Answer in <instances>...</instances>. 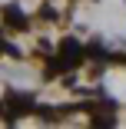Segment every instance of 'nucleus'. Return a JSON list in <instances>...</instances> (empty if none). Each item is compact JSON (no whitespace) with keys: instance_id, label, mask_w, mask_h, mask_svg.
Wrapping results in <instances>:
<instances>
[{"instance_id":"f257e3e1","label":"nucleus","mask_w":126,"mask_h":129,"mask_svg":"<svg viewBox=\"0 0 126 129\" xmlns=\"http://www.w3.org/2000/svg\"><path fill=\"white\" fill-rule=\"evenodd\" d=\"M80 60H83V46L77 43V40H66L63 46H60V53L46 63V73H60V70H77L80 66Z\"/></svg>"},{"instance_id":"f03ea898","label":"nucleus","mask_w":126,"mask_h":129,"mask_svg":"<svg viewBox=\"0 0 126 129\" xmlns=\"http://www.w3.org/2000/svg\"><path fill=\"white\" fill-rule=\"evenodd\" d=\"M23 113H33V99L30 96H10L7 99V119L23 116Z\"/></svg>"},{"instance_id":"7ed1b4c3","label":"nucleus","mask_w":126,"mask_h":129,"mask_svg":"<svg viewBox=\"0 0 126 129\" xmlns=\"http://www.w3.org/2000/svg\"><path fill=\"white\" fill-rule=\"evenodd\" d=\"M4 20L10 23V27H27V17H23L17 7H4Z\"/></svg>"},{"instance_id":"20e7f679","label":"nucleus","mask_w":126,"mask_h":129,"mask_svg":"<svg viewBox=\"0 0 126 129\" xmlns=\"http://www.w3.org/2000/svg\"><path fill=\"white\" fill-rule=\"evenodd\" d=\"M116 122V116H110L106 109H99V113H93V126H113Z\"/></svg>"},{"instance_id":"39448f33","label":"nucleus","mask_w":126,"mask_h":129,"mask_svg":"<svg viewBox=\"0 0 126 129\" xmlns=\"http://www.w3.org/2000/svg\"><path fill=\"white\" fill-rule=\"evenodd\" d=\"M4 53H7V56H13V60H17V56H20V50H17V46H13V43H4Z\"/></svg>"}]
</instances>
